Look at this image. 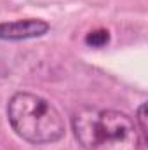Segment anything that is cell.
<instances>
[{"label": "cell", "mask_w": 148, "mask_h": 150, "mask_svg": "<svg viewBox=\"0 0 148 150\" xmlns=\"http://www.w3.org/2000/svg\"><path fill=\"white\" fill-rule=\"evenodd\" d=\"M72 129L84 150H141L136 122L124 112L82 107L72 117Z\"/></svg>", "instance_id": "cell-1"}, {"label": "cell", "mask_w": 148, "mask_h": 150, "mask_svg": "<svg viewBox=\"0 0 148 150\" xmlns=\"http://www.w3.org/2000/svg\"><path fill=\"white\" fill-rule=\"evenodd\" d=\"M7 119L12 131L33 145L56 143L66 133L59 110L45 98L26 91L11 96L7 103Z\"/></svg>", "instance_id": "cell-2"}, {"label": "cell", "mask_w": 148, "mask_h": 150, "mask_svg": "<svg viewBox=\"0 0 148 150\" xmlns=\"http://www.w3.org/2000/svg\"><path fill=\"white\" fill-rule=\"evenodd\" d=\"M47 32H49V23L35 18L0 23V40H28L42 37Z\"/></svg>", "instance_id": "cell-3"}, {"label": "cell", "mask_w": 148, "mask_h": 150, "mask_svg": "<svg viewBox=\"0 0 148 150\" xmlns=\"http://www.w3.org/2000/svg\"><path fill=\"white\" fill-rule=\"evenodd\" d=\"M108 42H110V32H108V30H103V28L92 30V32H89V33L85 35V44H87L89 47L99 49V47H105Z\"/></svg>", "instance_id": "cell-4"}, {"label": "cell", "mask_w": 148, "mask_h": 150, "mask_svg": "<svg viewBox=\"0 0 148 150\" xmlns=\"http://www.w3.org/2000/svg\"><path fill=\"white\" fill-rule=\"evenodd\" d=\"M145 110H147V105L141 103L140 108H138V113H136V120H138V124H140L138 133H140L141 143H147V140H148L147 138V115H145Z\"/></svg>", "instance_id": "cell-5"}]
</instances>
